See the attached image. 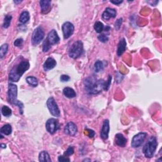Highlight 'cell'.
<instances>
[{
	"mask_svg": "<svg viewBox=\"0 0 162 162\" xmlns=\"http://www.w3.org/2000/svg\"><path fill=\"white\" fill-rule=\"evenodd\" d=\"M105 81L103 79L98 80L94 77H87L84 80V86L87 93L89 94H96L103 90Z\"/></svg>",
	"mask_w": 162,
	"mask_h": 162,
	"instance_id": "obj_1",
	"label": "cell"
},
{
	"mask_svg": "<svg viewBox=\"0 0 162 162\" xmlns=\"http://www.w3.org/2000/svg\"><path fill=\"white\" fill-rule=\"evenodd\" d=\"M30 67V64L27 60H23L18 65L14 66L9 73V80L12 82H17L21 77Z\"/></svg>",
	"mask_w": 162,
	"mask_h": 162,
	"instance_id": "obj_2",
	"label": "cell"
},
{
	"mask_svg": "<svg viewBox=\"0 0 162 162\" xmlns=\"http://www.w3.org/2000/svg\"><path fill=\"white\" fill-rule=\"evenodd\" d=\"M17 86L15 84L10 83L8 84V101L13 105L17 106L20 110V113L22 115L24 113V104L18 100L17 99Z\"/></svg>",
	"mask_w": 162,
	"mask_h": 162,
	"instance_id": "obj_3",
	"label": "cell"
},
{
	"mask_svg": "<svg viewBox=\"0 0 162 162\" xmlns=\"http://www.w3.org/2000/svg\"><path fill=\"white\" fill-rule=\"evenodd\" d=\"M158 146L157 139L154 136H152L143 147L142 152L147 158H152L153 157Z\"/></svg>",
	"mask_w": 162,
	"mask_h": 162,
	"instance_id": "obj_4",
	"label": "cell"
},
{
	"mask_svg": "<svg viewBox=\"0 0 162 162\" xmlns=\"http://www.w3.org/2000/svg\"><path fill=\"white\" fill-rule=\"evenodd\" d=\"M59 41H60V38L58 35V33L54 29H53L48 33L46 40L43 43V52H47L51 49V46L56 45Z\"/></svg>",
	"mask_w": 162,
	"mask_h": 162,
	"instance_id": "obj_5",
	"label": "cell"
},
{
	"mask_svg": "<svg viewBox=\"0 0 162 162\" xmlns=\"http://www.w3.org/2000/svg\"><path fill=\"white\" fill-rule=\"evenodd\" d=\"M84 51L83 43L81 40H79L73 43L72 46L70 47L68 51L69 57L73 58L76 59L82 55Z\"/></svg>",
	"mask_w": 162,
	"mask_h": 162,
	"instance_id": "obj_6",
	"label": "cell"
},
{
	"mask_svg": "<svg viewBox=\"0 0 162 162\" xmlns=\"http://www.w3.org/2000/svg\"><path fill=\"white\" fill-rule=\"evenodd\" d=\"M46 105L50 113L53 117H60V109H59L57 103L53 97H50L48 98L46 102Z\"/></svg>",
	"mask_w": 162,
	"mask_h": 162,
	"instance_id": "obj_7",
	"label": "cell"
},
{
	"mask_svg": "<svg viewBox=\"0 0 162 162\" xmlns=\"http://www.w3.org/2000/svg\"><path fill=\"white\" fill-rule=\"evenodd\" d=\"M45 38V32L41 27H38L32 33V45L37 46Z\"/></svg>",
	"mask_w": 162,
	"mask_h": 162,
	"instance_id": "obj_8",
	"label": "cell"
},
{
	"mask_svg": "<svg viewBox=\"0 0 162 162\" xmlns=\"http://www.w3.org/2000/svg\"><path fill=\"white\" fill-rule=\"evenodd\" d=\"M146 136L147 133H146V132H139L138 134L135 135L132 139V147L136 148L141 146L142 145V143L145 141Z\"/></svg>",
	"mask_w": 162,
	"mask_h": 162,
	"instance_id": "obj_9",
	"label": "cell"
},
{
	"mask_svg": "<svg viewBox=\"0 0 162 162\" xmlns=\"http://www.w3.org/2000/svg\"><path fill=\"white\" fill-rule=\"evenodd\" d=\"M62 32H63L64 39H68L71 37L74 32V26L70 22H66L62 25Z\"/></svg>",
	"mask_w": 162,
	"mask_h": 162,
	"instance_id": "obj_10",
	"label": "cell"
},
{
	"mask_svg": "<svg viewBox=\"0 0 162 162\" xmlns=\"http://www.w3.org/2000/svg\"><path fill=\"white\" fill-rule=\"evenodd\" d=\"M46 128L50 134H54L58 128V120L53 118L48 119L46 123Z\"/></svg>",
	"mask_w": 162,
	"mask_h": 162,
	"instance_id": "obj_11",
	"label": "cell"
},
{
	"mask_svg": "<svg viewBox=\"0 0 162 162\" xmlns=\"http://www.w3.org/2000/svg\"><path fill=\"white\" fill-rule=\"evenodd\" d=\"M110 131V122L108 119H105L103 123V126L101 131V138L103 139L106 140L108 138V134Z\"/></svg>",
	"mask_w": 162,
	"mask_h": 162,
	"instance_id": "obj_12",
	"label": "cell"
},
{
	"mask_svg": "<svg viewBox=\"0 0 162 162\" xmlns=\"http://www.w3.org/2000/svg\"><path fill=\"white\" fill-rule=\"evenodd\" d=\"M64 131L65 134L73 136L77 132V127L74 123L72 122H70L67 124V126H65Z\"/></svg>",
	"mask_w": 162,
	"mask_h": 162,
	"instance_id": "obj_13",
	"label": "cell"
},
{
	"mask_svg": "<svg viewBox=\"0 0 162 162\" xmlns=\"http://www.w3.org/2000/svg\"><path fill=\"white\" fill-rule=\"evenodd\" d=\"M117 15V12L115 9L106 8L102 14V17L105 20H108L111 18H115Z\"/></svg>",
	"mask_w": 162,
	"mask_h": 162,
	"instance_id": "obj_14",
	"label": "cell"
},
{
	"mask_svg": "<svg viewBox=\"0 0 162 162\" xmlns=\"http://www.w3.org/2000/svg\"><path fill=\"white\" fill-rule=\"evenodd\" d=\"M57 65V61L56 60L51 57H49L47 58V60L45 62V64L43 65V68L45 71H48L50 70L53 69L56 67Z\"/></svg>",
	"mask_w": 162,
	"mask_h": 162,
	"instance_id": "obj_15",
	"label": "cell"
},
{
	"mask_svg": "<svg viewBox=\"0 0 162 162\" xmlns=\"http://www.w3.org/2000/svg\"><path fill=\"white\" fill-rule=\"evenodd\" d=\"M126 47H127V42L126 40V39L125 38L121 39L117 47V54L118 56L119 57L122 56V54L125 52V51L126 50Z\"/></svg>",
	"mask_w": 162,
	"mask_h": 162,
	"instance_id": "obj_16",
	"label": "cell"
},
{
	"mask_svg": "<svg viewBox=\"0 0 162 162\" xmlns=\"http://www.w3.org/2000/svg\"><path fill=\"white\" fill-rule=\"evenodd\" d=\"M115 144L117 146L120 147H125L127 144V140L124 137V135L123 134L119 133L116 134L115 135Z\"/></svg>",
	"mask_w": 162,
	"mask_h": 162,
	"instance_id": "obj_17",
	"label": "cell"
},
{
	"mask_svg": "<svg viewBox=\"0 0 162 162\" xmlns=\"http://www.w3.org/2000/svg\"><path fill=\"white\" fill-rule=\"evenodd\" d=\"M51 1L49 0H42L40 1V6L43 13H46L51 7Z\"/></svg>",
	"mask_w": 162,
	"mask_h": 162,
	"instance_id": "obj_18",
	"label": "cell"
},
{
	"mask_svg": "<svg viewBox=\"0 0 162 162\" xmlns=\"http://www.w3.org/2000/svg\"><path fill=\"white\" fill-rule=\"evenodd\" d=\"M63 93L65 95V96L68 98H73L76 96L75 91L71 87H67L64 88Z\"/></svg>",
	"mask_w": 162,
	"mask_h": 162,
	"instance_id": "obj_19",
	"label": "cell"
},
{
	"mask_svg": "<svg viewBox=\"0 0 162 162\" xmlns=\"http://www.w3.org/2000/svg\"><path fill=\"white\" fill-rule=\"evenodd\" d=\"M39 161L43 162H51V160L47 152H45V151H43L39 154Z\"/></svg>",
	"mask_w": 162,
	"mask_h": 162,
	"instance_id": "obj_20",
	"label": "cell"
},
{
	"mask_svg": "<svg viewBox=\"0 0 162 162\" xmlns=\"http://www.w3.org/2000/svg\"><path fill=\"white\" fill-rule=\"evenodd\" d=\"M30 19V15L27 11H24L20 14L19 17V22L22 24H25Z\"/></svg>",
	"mask_w": 162,
	"mask_h": 162,
	"instance_id": "obj_21",
	"label": "cell"
},
{
	"mask_svg": "<svg viewBox=\"0 0 162 162\" xmlns=\"http://www.w3.org/2000/svg\"><path fill=\"white\" fill-rule=\"evenodd\" d=\"M0 132H1V133L3 134L6 135H9L12 134V126H11L10 124H6L4 126H3L1 128Z\"/></svg>",
	"mask_w": 162,
	"mask_h": 162,
	"instance_id": "obj_22",
	"label": "cell"
},
{
	"mask_svg": "<svg viewBox=\"0 0 162 162\" xmlns=\"http://www.w3.org/2000/svg\"><path fill=\"white\" fill-rule=\"evenodd\" d=\"M27 82L29 84V85L32 86V87H37L38 85V79L35 77L33 76H29L27 77L26 78Z\"/></svg>",
	"mask_w": 162,
	"mask_h": 162,
	"instance_id": "obj_23",
	"label": "cell"
},
{
	"mask_svg": "<svg viewBox=\"0 0 162 162\" xmlns=\"http://www.w3.org/2000/svg\"><path fill=\"white\" fill-rule=\"evenodd\" d=\"M105 66L103 61H100V60H98L95 62L94 64V71L96 72H101V71H103V69L104 68Z\"/></svg>",
	"mask_w": 162,
	"mask_h": 162,
	"instance_id": "obj_24",
	"label": "cell"
},
{
	"mask_svg": "<svg viewBox=\"0 0 162 162\" xmlns=\"http://www.w3.org/2000/svg\"><path fill=\"white\" fill-rule=\"evenodd\" d=\"M94 30L96 31V32H98V33H101L103 31L105 27H104V25L101 22H96L94 24Z\"/></svg>",
	"mask_w": 162,
	"mask_h": 162,
	"instance_id": "obj_25",
	"label": "cell"
},
{
	"mask_svg": "<svg viewBox=\"0 0 162 162\" xmlns=\"http://www.w3.org/2000/svg\"><path fill=\"white\" fill-rule=\"evenodd\" d=\"M12 19V15H6L5 17L4 22H3V27L5 29L8 28L10 25Z\"/></svg>",
	"mask_w": 162,
	"mask_h": 162,
	"instance_id": "obj_26",
	"label": "cell"
},
{
	"mask_svg": "<svg viewBox=\"0 0 162 162\" xmlns=\"http://www.w3.org/2000/svg\"><path fill=\"white\" fill-rule=\"evenodd\" d=\"M8 44H4L1 46V48H0V58H3L4 57L6 54L8 52Z\"/></svg>",
	"mask_w": 162,
	"mask_h": 162,
	"instance_id": "obj_27",
	"label": "cell"
},
{
	"mask_svg": "<svg viewBox=\"0 0 162 162\" xmlns=\"http://www.w3.org/2000/svg\"><path fill=\"white\" fill-rule=\"evenodd\" d=\"M1 113L3 116L5 117H10L12 115V110H11L8 106H3L1 108Z\"/></svg>",
	"mask_w": 162,
	"mask_h": 162,
	"instance_id": "obj_28",
	"label": "cell"
},
{
	"mask_svg": "<svg viewBox=\"0 0 162 162\" xmlns=\"http://www.w3.org/2000/svg\"><path fill=\"white\" fill-rule=\"evenodd\" d=\"M112 76L111 75H109L107 81H105V85H104L103 90L108 91L109 89V88L110 87V84H111V82H112Z\"/></svg>",
	"mask_w": 162,
	"mask_h": 162,
	"instance_id": "obj_29",
	"label": "cell"
},
{
	"mask_svg": "<svg viewBox=\"0 0 162 162\" xmlns=\"http://www.w3.org/2000/svg\"><path fill=\"white\" fill-rule=\"evenodd\" d=\"M98 39L99 40V41L101 43H107L108 41V37L107 36H106L105 34H101L100 35H99L98 37Z\"/></svg>",
	"mask_w": 162,
	"mask_h": 162,
	"instance_id": "obj_30",
	"label": "cell"
},
{
	"mask_svg": "<svg viewBox=\"0 0 162 162\" xmlns=\"http://www.w3.org/2000/svg\"><path fill=\"white\" fill-rule=\"evenodd\" d=\"M74 153V149H73V148L72 146H69L68 148L67 149V150L66 151V152L64 153V156H66V157H68L72 155V154Z\"/></svg>",
	"mask_w": 162,
	"mask_h": 162,
	"instance_id": "obj_31",
	"label": "cell"
},
{
	"mask_svg": "<svg viewBox=\"0 0 162 162\" xmlns=\"http://www.w3.org/2000/svg\"><path fill=\"white\" fill-rule=\"evenodd\" d=\"M122 22H123V19L122 18H119V19H118L116 22L115 24H114V27H115V30L117 31H119V29L121 27V25L122 24Z\"/></svg>",
	"mask_w": 162,
	"mask_h": 162,
	"instance_id": "obj_32",
	"label": "cell"
},
{
	"mask_svg": "<svg viewBox=\"0 0 162 162\" xmlns=\"http://www.w3.org/2000/svg\"><path fill=\"white\" fill-rule=\"evenodd\" d=\"M23 42H24L23 39H22V38L17 39L14 41V46H17V47H19V46H20L22 45Z\"/></svg>",
	"mask_w": 162,
	"mask_h": 162,
	"instance_id": "obj_33",
	"label": "cell"
},
{
	"mask_svg": "<svg viewBox=\"0 0 162 162\" xmlns=\"http://www.w3.org/2000/svg\"><path fill=\"white\" fill-rule=\"evenodd\" d=\"M71 79V77H70L67 75H61L60 77V80L61 82H68V81Z\"/></svg>",
	"mask_w": 162,
	"mask_h": 162,
	"instance_id": "obj_34",
	"label": "cell"
},
{
	"mask_svg": "<svg viewBox=\"0 0 162 162\" xmlns=\"http://www.w3.org/2000/svg\"><path fill=\"white\" fill-rule=\"evenodd\" d=\"M124 77V75L122 74H120V75H119V72H117V75H116V82L117 83H120L122 80H123Z\"/></svg>",
	"mask_w": 162,
	"mask_h": 162,
	"instance_id": "obj_35",
	"label": "cell"
},
{
	"mask_svg": "<svg viewBox=\"0 0 162 162\" xmlns=\"http://www.w3.org/2000/svg\"><path fill=\"white\" fill-rule=\"evenodd\" d=\"M58 161H61V162H64V161H70L71 160L69 159L68 158L66 157L65 156H60L58 157Z\"/></svg>",
	"mask_w": 162,
	"mask_h": 162,
	"instance_id": "obj_36",
	"label": "cell"
},
{
	"mask_svg": "<svg viewBox=\"0 0 162 162\" xmlns=\"http://www.w3.org/2000/svg\"><path fill=\"white\" fill-rule=\"evenodd\" d=\"M86 131L88 132V135H89V137L90 138H93L94 136V134H95L94 131H93V130H91V129H89V128H87Z\"/></svg>",
	"mask_w": 162,
	"mask_h": 162,
	"instance_id": "obj_37",
	"label": "cell"
},
{
	"mask_svg": "<svg viewBox=\"0 0 162 162\" xmlns=\"http://www.w3.org/2000/svg\"><path fill=\"white\" fill-rule=\"evenodd\" d=\"M110 2H111L112 3H113V4H115V5H119L120 3H122L123 2V1H110Z\"/></svg>",
	"mask_w": 162,
	"mask_h": 162,
	"instance_id": "obj_38",
	"label": "cell"
},
{
	"mask_svg": "<svg viewBox=\"0 0 162 162\" xmlns=\"http://www.w3.org/2000/svg\"><path fill=\"white\" fill-rule=\"evenodd\" d=\"M6 145H3V144H1V148H6Z\"/></svg>",
	"mask_w": 162,
	"mask_h": 162,
	"instance_id": "obj_39",
	"label": "cell"
},
{
	"mask_svg": "<svg viewBox=\"0 0 162 162\" xmlns=\"http://www.w3.org/2000/svg\"><path fill=\"white\" fill-rule=\"evenodd\" d=\"M22 1H14V3H21Z\"/></svg>",
	"mask_w": 162,
	"mask_h": 162,
	"instance_id": "obj_40",
	"label": "cell"
},
{
	"mask_svg": "<svg viewBox=\"0 0 162 162\" xmlns=\"http://www.w3.org/2000/svg\"><path fill=\"white\" fill-rule=\"evenodd\" d=\"M90 161L91 160L90 159H85V160H83V161Z\"/></svg>",
	"mask_w": 162,
	"mask_h": 162,
	"instance_id": "obj_41",
	"label": "cell"
}]
</instances>
